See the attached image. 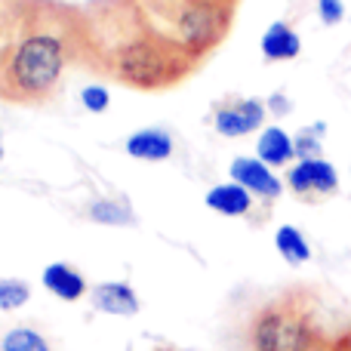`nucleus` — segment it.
<instances>
[{
	"label": "nucleus",
	"mask_w": 351,
	"mask_h": 351,
	"mask_svg": "<svg viewBox=\"0 0 351 351\" xmlns=\"http://www.w3.org/2000/svg\"><path fill=\"white\" fill-rule=\"evenodd\" d=\"M265 108L271 111V114H287V111H290V99L287 96H280V93H274V96H268L265 99Z\"/></svg>",
	"instance_id": "obj_22"
},
{
	"label": "nucleus",
	"mask_w": 351,
	"mask_h": 351,
	"mask_svg": "<svg viewBox=\"0 0 351 351\" xmlns=\"http://www.w3.org/2000/svg\"><path fill=\"white\" fill-rule=\"evenodd\" d=\"M274 247H278L280 259L290 262V265H305L311 259V247L296 225H280L274 231Z\"/></svg>",
	"instance_id": "obj_15"
},
{
	"label": "nucleus",
	"mask_w": 351,
	"mask_h": 351,
	"mask_svg": "<svg viewBox=\"0 0 351 351\" xmlns=\"http://www.w3.org/2000/svg\"><path fill=\"white\" fill-rule=\"evenodd\" d=\"M86 219L96 225H114V228H127V225H136V213L130 210V204L114 197H99L90 200L86 206Z\"/></svg>",
	"instance_id": "obj_14"
},
{
	"label": "nucleus",
	"mask_w": 351,
	"mask_h": 351,
	"mask_svg": "<svg viewBox=\"0 0 351 351\" xmlns=\"http://www.w3.org/2000/svg\"><path fill=\"white\" fill-rule=\"evenodd\" d=\"M127 154L133 160H145V164H160V160L173 158V136L167 130L148 127V130H136L127 139Z\"/></svg>",
	"instance_id": "obj_9"
},
{
	"label": "nucleus",
	"mask_w": 351,
	"mask_h": 351,
	"mask_svg": "<svg viewBox=\"0 0 351 351\" xmlns=\"http://www.w3.org/2000/svg\"><path fill=\"white\" fill-rule=\"evenodd\" d=\"M31 0H0V37L6 40H16L19 28H22L25 10H28Z\"/></svg>",
	"instance_id": "obj_16"
},
{
	"label": "nucleus",
	"mask_w": 351,
	"mask_h": 351,
	"mask_svg": "<svg viewBox=\"0 0 351 351\" xmlns=\"http://www.w3.org/2000/svg\"><path fill=\"white\" fill-rule=\"evenodd\" d=\"M160 351H167V348H160Z\"/></svg>",
	"instance_id": "obj_28"
},
{
	"label": "nucleus",
	"mask_w": 351,
	"mask_h": 351,
	"mask_svg": "<svg viewBox=\"0 0 351 351\" xmlns=\"http://www.w3.org/2000/svg\"><path fill=\"white\" fill-rule=\"evenodd\" d=\"M247 342L250 351H330L315 311L299 293H284L262 305L250 321Z\"/></svg>",
	"instance_id": "obj_4"
},
{
	"label": "nucleus",
	"mask_w": 351,
	"mask_h": 351,
	"mask_svg": "<svg viewBox=\"0 0 351 351\" xmlns=\"http://www.w3.org/2000/svg\"><path fill=\"white\" fill-rule=\"evenodd\" d=\"M259 49L268 62H293L302 53V40H299V34L287 22H274V25H268V31L262 34Z\"/></svg>",
	"instance_id": "obj_12"
},
{
	"label": "nucleus",
	"mask_w": 351,
	"mask_h": 351,
	"mask_svg": "<svg viewBox=\"0 0 351 351\" xmlns=\"http://www.w3.org/2000/svg\"><path fill=\"white\" fill-rule=\"evenodd\" d=\"M228 173H231V182L243 185L250 194H256V197H262V200H274L284 191V185H280V179L274 176V170L268 164H262L259 158H234Z\"/></svg>",
	"instance_id": "obj_7"
},
{
	"label": "nucleus",
	"mask_w": 351,
	"mask_h": 351,
	"mask_svg": "<svg viewBox=\"0 0 351 351\" xmlns=\"http://www.w3.org/2000/svg\"><path fill=\"white\" fill-rule=\"evenodd\" d=\"M43 287L62 302H77L86 296V280L77 268H71L68 262H49L43 268Z\"/></svg>",
	"instance_id": "obj_10"
},
{
	"label": "nucleus",
	"mask_w": 351,
	"mask_h": 351,
	"mask_svg": "<svg viewBox=\"0 0 351 351\" xmlns=\"http://www.w3.org/2000/svg\"><path fill=\"white\" fill-rule=\"evenodd\" d=\"M3 351H49L47 339L31 327H16L3 336Z\"/></svg>",
	"instance_id": "obj_18"
},
{
	"label": "nucleus",
	"mask_w": 351,
	"mask_h": 351,
	"mask_svg": "<svg viewBox=\"0 0 351 351\" xmlns=\"http://www.w3.org/2000/svg\"><path fill=\"white\" fill-rule=\"evenodd\" d=\"M228 3H237V0H228Z\"/></svg>",
	"instance_id": "obj_27"
},
{
	"label": "nucleus",
	"mask_w": 351,
	"mask_h": 351,
	"mask_svg": "<svg viewBox=\"0 0 351 351\" xmlns=\"http://www.w3.org/2000/svg\"><path fill=\"white\" fill-rule=\"evenodd\" d=\"M80 105H84L90 114H105L108 111V105H111V93L105 90V86H84L80 90Z\"/></svg>",
	"instance_id": "obj_20"
},
{
	"label": "nucleus",
	"mask_w": 351,
	"mask_h": 351,
	"mask_svg": "<svg viewBox=\"0 0 351 351\" xmlns=\"http://www.w3.org/2000/svg\"><path fill=\"white\" fill-rule=\"evenodd\" d=\"M3 154H6V152H3V139H0V164H3Z\"/></svg>",
	"instance_id": "obj_25"
},
{
	"label": "nucleus",
	"mask_w": 351,
	"mask_h": 351,
	"mask_svg": "<svg viewBox=\"0 0 351 351\" xmlns=\"http://www.w3.org/2000/svg\"><path fill=\"white\" fill-rule=\"evenodd\" d=\"M12 43L6 40V37H0V77H3V65H6V53H10Z\"/></svg>",
	"instance_id": "obj_24"
},
{
	"label": "nucleus",
	"mask_w": 351,
	"mask_h": 351,
	"mask_svg": "<svg viewBox=\"0 0 351 351\" xmlns=\"http://www.w3.org/2000/svg\"><path fill=\"white\" fill-rule=\"evenodd\" d=\"M317 16L324 25H339L346 16V3L342 0H317Z\"/></svg>",
	"instance_id": "obj_21"
},
{
	"label": "nucleus",
	"mask_w": 351,
	"mask_h": 351,
	"mask_svg": "<svg viewBox=\"0 0 351 351\" xmlns=\"http://www.w3.org/2000/svg\"><path fill=\"white\" fill-rule=\"evenodd\" d=\"M265 114H268V108L259 99H234V102L216 108L213 123H216L219 136H225V139H241V136L256 133V130L265 123Z\"/></svg>",
	"instance_id": "obj_6"
},
{
	"label": "nucleus",
	"mask_w": 351,
	"mask_h": 351,
	"mask_svg": "<svg viewBox=\"0 0 351 351\" xmlns=\"http://www.w3.org/2000/svg\"><path fill=\"white\" fill-rule=\"evenodd\" d=\"M256 154H259L262 164L274 167H287L296 160V145H293V136L280 127H265L259 133V142H256Z\"/></svg>",
	"instance_id": "obj_13"
},
{
	"label": "nucleus",
	"mask_w": 351,
	"mask_h": 351,
	"mask_svg": "<svg viewBox=\"0 0 351 351\" xmlns=\"http://www.w3.org/2000/svg\"><path fill=\"white\" fill-rule=\"evenodd\" d=\"M93 308L114 317H133L139 315V296L123 280H108V284L93 287Z\"/></svg>",
	"instance_id": "obj_8"
},
{
	"label": "nucleus",
	"mask_w": 351,
	"mask_h": 351,
	"mask_svg": "<svg viewBox=\"0 0 351 351\" xmlns=\"http://www.w3.org/2000/svg\"><path fill=\"white\" fill-rule=\"evenodd\" d=\"M0 351H3V339H0Z\"/></svg>",
	"instance_id": "obj_26"
},
{
	"label": "nucleus",
	"mask_w": 351,
	"mask_h": 351,
	"mask_svg": "<svg viewBox=\"0 0 351 351\" xmlns=\"http://www.w3.org/2000/svg\"><path fill=\"white\" fill-rule=\"evenodd\" d=\"M287 185L296 197H330L339 191V173L327 158L296 160L287 173Z\"/></svg>",
	"instance_id": "obj_5"
},
{
	"label": "nucleus",
	"mask_w": 351,
	"mask_h": 351,
	"mask_svg": "<svg viewBox=\"0 0 351 351\" xmlns=\"http://www.w3.org/2000/svg\"><path fill=\"white\" fill-rule=\"evenodd\" d=\"M74 62H84L80 12L59 3L31 0L22 28L6 53L0 99L19 105L47 102Z\"/></svg>",
	"instance_id": "obj_2"
},
{
	"label": "nucleus",
	"mask_w": 351,
	"mask_h": 351,
	"mask_svg": "<svg viewBox=\"0 0 351 351\" xmlns=\"http://www.w3.org/2000/svg\"><path fill=\"white\" fill-rule=\"evenodd\" d=\"M148 25L194 59H206L225 40L234 16L228 0H133Z\"/></svg>",
	"instance_id": "obj_3"
},
{
	"label": "nucleus",
	"mask_w": 351,
	"mask_h": 351,
	"mask_svg": "<svg viewBox=\"0 0 351 351\" xmlns=\"http://www.w3.org/2000/svg\"><path fill=\"white\" fill-rule=\"evenodd\" d=\"M330 351H351V330H348V333H342L339 339L330 342Z\"/></svg>",
	"instance_id": "obj_23"
},
{
	"label": "nucleus",
	"mask_w": 351,
	"mask_h": 351,
	"mask_svg": "<svg viewBox=\"0 0 351 351\" xmlns=\"http://www.w3.org/2000/svg\"><path fill=\"white\" fill-rule=\"evenodd\" d=\"M84 62L142 93L170 90L197 68V59L160 37L133 0H105L80 12Z\"/></svg>",
	"instance_id": "obj_1"
},
{
	"label": "nucleus",
	"mask_w": 351,
	"mask_h": 351,
	"mask_svg": "<svg viewBox=\"0 0 351 351\" xmlns=\"http://www.w3.org/2000/svg\"><path fill=\"white\" fill-rule=\"evenodd\" d=\"M31 299L28 280L19 278H0V311H19Z\"/></svg>",
	"instance_id": "obj_17"
},
{
	"label": "nucleus",
	"mask_w": 351,
	"mask_h": 351,
	"mask_svg": "<svg viewBox=\"0 0 351 351\" xmlns=\"http://www.w3.org/2000/svg\"><path fill=\"white\" fill-rule=\"evenodd\" d=\"M321 130L324 127H308V130H299L293 136V145H296V160H311V158H324V148H321Z\"/></svg>",
	"instance_id": "obj_19"
},
{
	"label": "nucleus",
	"mask_w": 351,
	"mask_h": 351,
	"mask_svg": "<svg viewBox=\"0 0 351 351\" xmlns=\"http://www.w3.org/2000/svg\"><path fill=\"white\" fill-rule=\"evenodd\" d=\"M204 204L210 206L213 213H219V216H247L250 206H253V194L247 191L243 185H237V182H225V185H213L210 191H206Z\"/></svg>",
	"instance_id": "obj_11"
}]
</instances>
